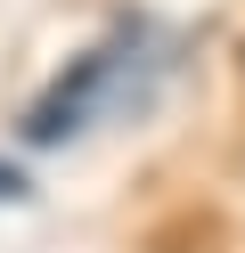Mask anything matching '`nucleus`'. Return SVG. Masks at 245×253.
I'll return each instance as SVG.
<instances>
[{
	"instance_id": "nucleus-1",
	"label": "nucleus",
	"mask_w": 245,
	"mask_h": 253,
	"mask_svg": "<svg viewBox=\"0 0 245 253\" xmlns=\"http://www.w3.org/2000/svg\"><path fill=\"white\" fill-rule=\"evenodd\" d=\"M163 33H172L163 17L123 8L114 33L90 41L82 57H65V66L49 74V90L16 115L25 147H65V139H82L90 123H131L147 98H155V82H163V49H172Z\"/></svg>"
},
{
	"instance_id": "nucleus-2",
	"label": "nucleus",
	"mask_w": 245,
	"mask_h": 253,
	"mask_svg": "<svg viewBox=\"0 0 245 253\" xmlns=\"http://www.w3.org/2000/svg\"><path fill=\"white\" fill-rule=\"evenodd\" d=\"M0 204H33V171H16L8 155H0Z\"/></svg>"
}]
</instances>
